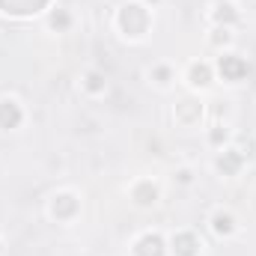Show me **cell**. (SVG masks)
<instances>
[{
  "instance_id": "cell-5",
  "label": "cell",
  "mask_w": 256,
  "mask_h": 256,
  "mask_svg": "<svg viewBox=\"0 0 256 256\" xmlns=\"http://www.w3.org/2000/svg\"><path fill=\"white\" fill-rule=\"evenodd\" d=\"M214 232L218 236H230L232 230H236V220H232V214L230 212H214Z\"/></svg>"
},
{
  "instance_id": "cell-4",
  "label": "cell",
  "mask_w": 256,
  "mask_h": 256,
  "mask_svg": "<svg viewBox=\"0 0 256 256\" xmlns=\"http://www.w3.org/2000/svg\"><path fill=\"white\" fill-rule=\"evenodd\" d=\"M188 78H191L194 86H208V80H212V68L206 63H194L191 72H188Z\"/></svg>"
},
{
  "instance_id": "cell-6",
  "label": "cell",
  "mask_w": 256,
  "mask_h": 256,
  "mask_svg": "<svg viewBox=\"0 0 256 256\" xmlns=\"http://www.w3.org/2000/svg\"><path fill=\"white\" fill-rule=\"evenodd\" d=\"M0 116H9V122L15 128L21 122V108H18V102H15V98H3V102H0Z\"/></svg>"
},
{
  "instance_id": "cell-3",
  "label": "cell",
  "mask_w": 256,
  "mask_h": 256,
  "mask_svg": "<svg viewBox=\"0 0 256 256\" xmlns=\"http://www.w3.org/2000/svg\"><path fill=\"white\" fill-rule=\"evenodd\" d=\"M155 200H158V188H155V185L143 182L140 188H134V202H137V206H152Z\"/></svg>"
},
{
  "instance_id": "cell-2",
  "label": "cell",
  "mask_w": 256,
  "mask_h": 256,
  "mask_svg": "<svg viewBox=\"0 0 256 256\" xmlns=\"http://www.w3.org/2000/svg\"><path fill=\"white\" fill-rule=\"evenodd\" d=\"M200 242L194 238L191 232H179V236H173V254L176 256H196L200 254Z\"/></svg>"
},
{
  "instance_id": "cell-1",
  "label": "cell",
  "mask_w": 256,
  "mask_h": 256,
  "mask_svg": "<svg viewBox=\"0 0 256 256\" xmlns=\"http://www.w3.org/2000/svg\"><path fill=\"white\" fill-rule=\"evenodd\" d=\"M218 68H220V74H224L226 80H238V78L248 72V63H244L242 57H236V54H226V57H220Z\"/></svg>"
}]
</instances>
